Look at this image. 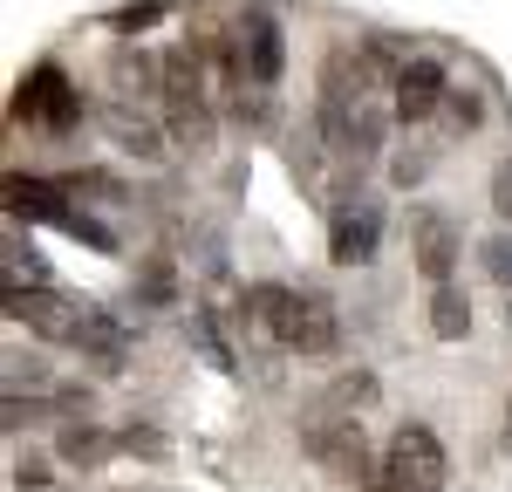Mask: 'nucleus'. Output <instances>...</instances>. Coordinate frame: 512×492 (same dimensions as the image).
I'll list each match as a JSON object with an SVG mask.
<instances>
[{
    "label": "nucleus",
    "instance_id": "39448f33",
    "mask_svg": "<svg viewBox=\"0 0 512 492\" xmlns=\"http://www.w3.org/2000/svg\"><path fill=\"white\" fill-rule=\"evenodd\" d=\"M164 103H171V123L185 144H205L212 137V110H205V76H198V55L192 48H171L164 55Z\"/></svg>",
    "mask_w": 512,
    "mask_h": 492
},
{
    "label": "nucleus",
    "instance_id": "4be33fe9",
    "mask_svg": "<svg viewBox=\"0 0 512 492\" xmlns=\"http://www.w3.org/2000/svg\"><path fill=\"white\" fill-rule=\"evenodd\" d=\"M492 212H499V219L512 226V158L499 164V171H492Z\"/></svg>",
    "mask_w": 512,
    "mask_h": 492
},
{
    "label": "nucleus",
    "instance_id": "a211bd4d",
    "mask_svg": "<svg viewBox=\"0 0 512 492\" xmlns=\"http://www.w3.org/2000/svg\"><path fill=\"white\" fill-rule=\"evenodd\" d=\"M103 451H110V438H103L96 424H69V431H62V458H69V465H96Z\"/></svg>",
    "mask_w": 512,
    "mask_h": 492
},
{
    "label": "nucleus",
    "instance_id": "0eeeda50",
    "mask_svg": "<svg viewBox=\"0 0 512 492\" xmlns=\"http://www.w3.org/2000/svg\"><path fill=\"white\" fill-rule=\"evenodd\" d=\"M14 117L21 123H48V130H76L82 96L69 89V76H62L55 62H41L35 76H21V89H14Z\"/></svg>",
    "mask_w": 512,
    "mask_h": 492
},
{
    "label": "nucleus",
    "instance_id": "2eb2a0df",
    "mask_svg": "<svg viewBox=\"0 0 512 492\" xmlns=\"http://www.w3.org/2000/svg\"><path fill=\"white\" fill-rule=\"evenodd\" d=\"M294 315H301V294H294V287H253V322L267 328V335H274L280 349H287V342H294Z\"/></svg>",
    "mask_w": 512,
    "mask_h": 492
},
{
    "label": "nucleus",
    "instance_id": "4468645a",
    "mask_svg": "<svg viewBox=\"0 0 512 492\" xmlns=\"http://www.w3.org/2000/svg\"><path fill=\"white\" fill-rule=\"evenodd\" d=\"M301 356H328L335 349V301L328 294H301V315H294V342Z\"/></svg>",
    "mask_w": 512,
    "mask_h": 492
},
{
    "label": "nucleus",
    "instance_id": "ddd939ff",
    "mask_svg": "<svg viewBox=\"0 0 512 492\" xmlns=\"http://www.w3.org/2000/svg\"><path fill=\"white\" fill-rule=\"evenodd\" d=\"M103 130L117 137V144L130 151V158H144V164H158V158H164V137H158V123H151V117H137L130 103H110V110H103Z\"/></svg>",
    "mask_w": 512,
    "mask_h": 492
},
{
    "label": "nucleus",
    "instance_id": "6ab92c4d",
    "mask_svg": "<svg viewBox=\"0 0 512 492\" xmlns=\"http://www.w3.org/2000/svg\"><path fill=\"white\" fill-rule=\"evenodd\" d=\"M444 117L458 123V130H472V123L485 117V103H478V89H472V82H451V96H444Z\"/></svg>",
    "mask_w": 512,
    "mask_h": 492
},
{
    "label": "nucleus",
    "instance_id": "423d86ee",
    "mask_svg": "<svg viewBox=\"0 0 512 492\" xmlns=\"http://www.w3.org/2000/svg\"><path fill=\"white\" fill-rule=\"evenodd\" d=\"M376 246H383V205L362 199V192L342 199L335 219H328V260H335V267H369Z\"/></svg>",
    "mask_w": 512,
    "mask_h": 492
},
{
    "label": "nucleus",
    "instance_id": "9b49d317",
    "mask_svg": "<svg viewBox=\"0 0 512 492\" xmlns=\"http://www.w3.org/2000/svg\"><path fill=\"white\" fill-rule=\"evenodd\" d=\"M7 219H41V226H62L69 233V219H76V205H69V185H48V178H28V171H7Z\"/></svg>",
    "mask_w": 512,
    "mask_h": 492
},
{
    "label": "nucleus",
    "instance_id": "f8f14e48",
    "mask_svg": "<svg viewBox=\"0 0 512 492\" xmlns=\"http://www.w3.org/2000/svg\"><path fill=\"white\" fill-rule=\"evenodd\" d=\"M110 76H117V96L123 103H144V96H164V69L137 48V41H123L117 62H110Z\"/></svg>",
    "mask_w": 512,
    "mask_h": 492
},
{
    "label": "nucleus",
    "instance_id": "412c9836",
    "mask_svg": "<svg viewBox=\"0 0 512 492\" xmlns=\"http://www.w3.org/2000/svg\"><path fill=\"white\" fill-rule=\"evenodd\" d=\"M164 21V0H144V7H123L117 14V35H137V28H158Z\"/></svg>",
    "mask_w": 512,
    "mask_h": 492
},
{
    "label": "nucleus",
    "instance_id": "f3484780",
    "mask_svg": "<svg viewBox=\"0 0 512 492\" xmlns=\"http://www.w3.org/2000/svg\"><path fill=\"white\" fill-rule=\"evenodd\" d=\"M465 328H472L465 294H458V287H437V294H431V335H437V342H458Z\"/></svg>",
    "mask_w": 512,
    "mask_h": 492
},
{
    "label": "nucleus",
    "instance_id": "1a4fd4ad",
    "mask_svg": "<svg viewBox=\"0 0 512 492\" xmlns=\"http://www.w3.org/2000/svg\"><path fill=\"white\" fill-rule=\"evenodd\" d=\"M458 253H465L458 226H451L437 205H417V212H410V260H417V274H424L431 287H451V267H458Z\"/></svg>",
    "mask_w": 512,
    "mask_h": 492
},
{
    "label": "nucleus",
    "instance_id": "7ed1b4c3",
    "mask_svg": "<svg viewBox=\"0 0 512 492\" xmlns=\"http://www.w3.org/2000/svg\"><path fill=\"white\" fill-rule=\"evenodd\" d=\"M383 472L396 492H444V445L431 424H396L383 445Z\"/></svg>",
    "mask_w": 512,
    "mask_h": 492
},
{
    "label": "nucleus",
    "instance_id": "f03ea898",
    "mask_svg": "<svg viewBox=\"0 0 512 492\" xmlns=\"http://www.w3.org/2000/svg\"><path fill=\"white\" fill-rule=\"evenodd\" d=\"M280 69H287L280 21H274V14H239L233 35H226V82L246 96V82H253V89H274Z\"/></svg>",
    "mask_w": 512,
    "mask_h": 492
},
{
    "label": "nucleus",
    "instance_id": "f257e3e1",
    "mask_svg": "<svg viewBox=\"0 0 512 492\" xmlns=\"http://www.w3.org/2000/svg\"><path fill=\"white\" fill-rule=\"evenodd\" d=\"M396 117V96H383V76L369 55L335 48L321 62V137L335 158H376L383 151V130Z\"/></svg>",
    "mask_w": 512,
    "mask_h": 492
},
{
    "label": "nucleus",
    "instance_id": "20e7f679",
    "mask_svg": "<svg viewBox=\"0 0 512 492\" xmlns=\"http://www.w3.org/2000/svg\"><path fill=\"white\" fill-rule=\"evenodd\" d=\"M301 445H308V458H315L321 472H335V479H369V472H376L369 451H362V417L315 410V417L301 424Z\"/></svg>",
    "mask_w": 512,
    "mask_h": 492
},
{
    "label": "nucleus",
    "instance_id": "5701e85b",
    "mask_svg": "<svg viewBox=\"0 0 512 492\" xmlns=\"http://www.w3.org/2000/svg\"><path fill=\"white\" fill-rule=\"evenodd\" d=\"M14 486H35V492H48V465H41V458H14Z\"/></svg>",
    "mask_w": 512,
    "mask_h": 492
},
{
    "label": "nucleus",
    "instance_id": "aec40b11",
    "mask_svg": "<svg viewBox=\"0 0 512 492\" xmlns=\"http://www.w3.org/2000/svg\"><path fill=\"white\" fill-rule=\"evenodd\" d=\"M485 274L512 287V233H499V240H485Z\"/></svg>",
    "mask_w": 512,
    "mask_h": 492
},
{
    "label": "nucleus",
    "instance_id": "9d476101",
    "mask_svg": "<svg viewBox=\"0 0 512 492\" xmlns=\"http://www.w3.org/2000/svg\"><path fill=\"white\" fill-rule=\"evenodd\" d=\"M390 96H396V117L403 123H424L431 110H444L451 82H444V69H437L431 55H410V62L390 76Z\"/></svg>",
    "mask_w": 512,
    "mask_h": 492
},
{
    "label": "nucleus",
    "instance_id": "6e6552de",
    "mask_svg": "<svg viewBox=\"0 0 512 492\" xmlns=\"http://www.w3.org/2000/svg\"><path fill=\"white\" fill-rule=\"evenodd\" d=\"M82 308L89 301H62L48 287H7V322L35 328L41 342H82Z\"/></svg>",
    "mask_w": 512,
    "mask_h": 492
},
{
    "label": "nucleus",
    "instance_id": "dca6fc26",
    "mask_svg": "<svg viewBox=\"0 0 512 492\" xmlns=\"http://www.w3.org/2000/svg\"><path fill=\"white\" fill-rule=\"evenodd\" d=\"M76 349L103 356V363H123V356H130V328H123L110 308H82V342Z\"/></svg>",
    "mask_w": 512,
    "mask_h": 492
}]
</instances>
